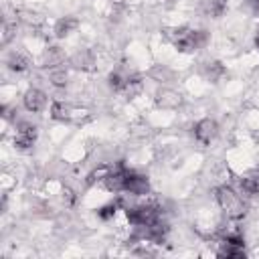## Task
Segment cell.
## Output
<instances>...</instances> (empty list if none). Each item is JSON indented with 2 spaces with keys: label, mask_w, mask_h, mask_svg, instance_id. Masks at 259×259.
I'll return each instance as SVG.
<instances>
[{
  "label": "cell",
  "mask_w": 259,
  "mask_h": 259,
  "mask_svg": "<svg viewBox=\"0 0 259 259\" xmlns=\"http://www.w3.org/2000/svg\"><path fill=\"white\" fill-rule=\"evenodd\" d=\"M166 38L180 51V53H194L198 49H202L208 40L206 30H196V28H188V26H178V28H168L166 30Z\"/></svg>",
  "instance_id": "obj_1"
},
{
  "label": "cell",
  "mask_w": 259,
  "mask_h": 259,
  "mask_svg": "<svg viewBox=\"0 0 259 259\" xmlns=\"http://www.w3.org/2000/svg\"><path fill=\"white\" fill-rule=\"evenodd\" d=\"M214 198H217V204L225 210V214L229 219H241L247 212V204L243 202V198L227 184H223L214 190Z\"/></svg>",
  "instance_id": "obj_2"
},
{
  "label": "cell",
  "mask_w": 259,
  "mask_h": 259,
  "mask_svg": "<svg viewBox=\"0 0 259 259\" xmlns=\"http://www.w3.org/2000/svg\"><path fill=\"white\" fill-rule=\"evenodd\" d=\"M125 217L136 227H148L160 219V208L156 204H136L125 210Z\"/></svg>",
  "instance_id": "obj_3"
},
{
  "label": "cell",
  "mask_w": 259,
  "mask_h": 259,
  "mask_svg": "<svg viewBox=\"0 0 259 259\" xmlns=\"http://www.w3.org/2000/svg\"><path fill=\"white\" fill-rule=\"evenodd\" d=\"M219 257H229V259H241L245 257V243L239 233H227L221 241L219 247Z\"/></svg>",
  "instance_id": "obj_4"
},
{
  "label": "cell",
  "mask_w": 259,
  "mask_h": 259,
  "mask_svg": "<svg viewBox=\"0 0 259 259\" xmlns=\"http://www.w3.org/2000/svg\"><path fill=\"white\" fill-rule=\"evenodd\" d=\"M123 190L130 192V194H136V196H146L150 192V180L144 174H138V172L127 170Z\"/></svg>",
  "instance_id": "obj_5"
},
{
  "label": "cell",
  "mask_w": 259,
  "mask_h": 259,
  "mask_svg": "<svg viewBox=\"0 0 259 259\" xmlns=\"http://www.w3.org/2000/svg\"><path fill=\"white\" fill-rule=\"evenodd\" d=\"M217 134H219V123L210 117H204V119L196 121V125H194V138L204 146L210 144L217 138Z\"/></svg>",
  "instance_id": "obj_6"
},
{
  "label": "cell",
  "mask_w": 259,
  "mask_h": 259,
  "mask_svg": "<svg viewBox=\"0 0 259 259\" xmlns=\"http://www.w3.org/2000/svg\"><path fill=\"white\" fill-rule=\"evenodd\" d=\"M34 140H36V127H34L32 123L22 121V123H18V125H16L14 146H16L18 150H28V148H32Z\"/></svg>",
  "instance_id": "obj_7"
},
{
  "label": "cell",
  "mask_w": 259,
  "mask_h": 259,
  "mask_svg": "<svg viewBox=\"0 0 259 259\" xmlns=\"http://www.w3.org/2000/svg\"><path fill=\"white\" fill-rule=\"evenodd\" d=\"M125 174H127V168H125L123 164H119L117 168L109 170V172L105 174V178H103L105 188L111 190V192H121L123 186H125Z\"/></svg>",
  "instance_id": "obj_8"
},
{
  "label": "cell",
  "mask_w": 259,
  "mask_h": 259,
  "mask_svg": "<svg viewBox=\"0 0 259 259\" xmlns=\"http://www.w3.org/2000/svg\"><path fill=\"white\" fill-rule=\"evenodd\" d=\"M22 103H24V107H26L28 111L36 113V111H40V109L47 105V95H45V91H40V89H36V87H30V89L24 93Z\"/></svg>",
  "instance_id": "obj_9"
},
{
  "label": "cell",
  "mask_w": 259,
  "mask_h": 259,
  "mask_svg": "<svg viewBox=\"0 0 259 259\" xmlns=\"http://www.w3.org/2000/svg\"><path fill=\"white\" fill-rule=\"evenodd\" d=\"M156 103H158V107H162V109H176V107L182 103V97H180V93H176L174 89L162 87V89H158V93H156Z\"/></svg>",
  "instance_id": "obj_10"
},
{
  "label": "cell",
  "mask_w": 259,
  "mask_h": 259,
  "mask_svg": "<svg viewBox=\"0 0 259 259\" xmlns=\"http://www.w3.org/2000/svg\"><path fill=\"white\" fill-rule=\"evenodd\" d=\"M71 65H73V69H79V71H93L95 57L91 51H79L71 57Z\"/></svg>",
  "instance_id": "obj_11"
},
{
  "label": "cell",
  "mask_w": 259,
  "mask_h": 259,
  "mask_svg": "<svg viewBox=\"0 0 259 259\" xmlns=\"http://www.w3.org/2000/svg\"><path fill=\"white\" fill-rule=\"evenodd\" d=\"M77 26H79V20H77L75 16H63V18H59V20L55 22V36L65 38V36H69L71 32H75Z\"/></svg>",
  "instance_id": "obj_12"
},
{
  "label": "cell",
  "mask_w": 259,
  "mask_h": 259,
  "mask_svg": "<svg viewBox=\"0 0 259 259\" xmlns=\"http://www.w3.org/2000/svg\"><path fill=\"white\" fill-rule=\"evenodd\" d=\"M200 71H202V77H204L206 81L217 83V81L225 75V65H223L221 61H206Z\"/></svg>",
  "instance_id": "obj_13"
},
{
  "label": "cell",
  "mask_w": 259,
  "mask_h": 259,
  "mask_svg": "<svg viewBox=\"0 0 259 259\" xmlns=\"http://www.w3.org/2000/svg\"><path fill=\"white\" fill-rule=\"evenodd\" d=\"M65 61V53L61 51V47H47L45 53H42V65L45 67H59L61 63Z\"/></svg>",
  "instance_id": "obj_14"
},
{
  "label": "cell",
  "mask_w": 259,
  "mask_h": 259,
  "mask_svg": "<svg viewBox=\"0 0 259 259\" xmlns=\"http://www.w3.org/2000/svg\"><path fill=\"white\" fill-rule=\"evenodd\" d=\"M51 117L55 121H71L73 119V107L65 101H55L51 105Z\"/></svg>",
  "instance_id": "obj_15"
},
{
  "label": "cell",
  "mask_w": 259,
  "mask_h": 259,
  "mask_svg": "<svg viewBox=\"0 0 259 259\" xmlns=\"http://www.w3.org/2000/svg\"><path fill=\"white\" fill-rule=\"evenodd\" d=\"M142 89H144L142 79H140L138 75H127L125 85H123V89H121V95H123L125 99H132V97L140 95V93H142Z\"/></svg>",
  "instance_id": "obj_16"
},
{
  "label": "cell",
  "mask_w": 259,
  "mask_h": 259,
  "mask_svg": "<svg viewBox=\"0 0 259 259\" xmlns=\"http://www.w3.org/2000/svg\"><path fill=\"white\" fill-rule=\"evenodd\" d=\"M6 65H8V69H10V71L22 73V71H26V69H28L30 61H28V57H26L24 53H18V51H14V53H10V55H8V61H6Z\"/></svg>",
  "instance_id": "obj_17"
},
{
  "label": "cell",
  "mask_w": 259,
  "mask_h": 259,
  "mask_svg": "<svg viewBox=\"0 0 259 259\" xmlns=\"http://www.w3.org/2000/svg\"><path fill=\"white\" fill-rule=\"evenodd\" d=\"M225 10H227V0H202V12L206 16L219 18L225 14Z\"/></svg>",
  "instance_id": "obj_18"
},
{
  "label": "cell",
  "mask_w": 259,
  "mask_h": 259,
  "mask_svg": "<svg viewBox=\"0 0 259 259\" xmlns=\"http://www.w3.org/2000/svg\"><path fill=\"white\" fill-rule=\"evenodd\" d=\"M241 190L245 194H259V172H251L241 178Z\"/></svg>",
  "instance_id": "obj_19"
},
{
  "label": "cell",
  "mask_w": 259,
  "mask_h": 259,
  "mask_svg": "<svg viewBox=\"0 0 259 259\" xmlns=\"http://www.w3.org/2000/svg\"><path fill=\"white\" fill-rule=\"evenodd\" d=\"M125 79H127V75H123L121 71H113V73L107 77V83H109V87H111L113 91H119V93H121V89H123V85H125Z\"/></svg>",
  "instance_id": "obj_20"
},
{
  "label": "cell",
  "mask_w": 259,
  "mask_h": 259,
  "mask_svg": "<svg viewBox=\"0 0 259 259\" xmlns=\"http://www.w3.org/2000/svg\"><path fill=\"white\" fill-rule=\"evenodd\" d=\"M49 79H51V83L55 87H65L67 85V73H65V69H53Z\"/></svg>",
  "instance_id": "obj_21"
},
{
  "label": "cell",
  "mask_w": 259,
  "mask_h": 259,
  "mask_svg": "<svg viewBox=\"0 0 259 259\" xmlns=\"http://www.w3.org/2000/svg\"><path fill=\"white\" fill-rule=\"evenodd\" d=\"M115 210H117V202H109V204H103L99 210H97V217L101 221H109L115 217Z\"/></svg>",
  "instance_id": "obj_22"
},
{
  "label": "cell",
  "mask_w": 259,
  "mask_h": 259,
  "mask_svg": "<svg viewBox=\"0 0 259 259\" xmlns=\"http://www.w3.org/2000/svg\"><path fill=\"white\" fill-rule=\"evenodd\" d=\"M152 77H154L156 81H168V79L172 77V73H170L168 69H164V67H154V69H152Z\"/></svg>",
  "instance_id": "obj_23"
},
{
  "label": "cell",
  "mask_w": 259,
  "mask_h": 259,
  "mask_svg": "<svg viewBox=\"0 0 259 259\" xmlns=\"http://www.w3.org/2000/svg\"><path fill=\"white\" fill-rule=\"evenodd\" d=\"M14 28H16L14 24H8V22L4 24V28H2V30H4V34H2V42H8V40L12 38V34H14L12 30H14Z\"/></svg>",
  "instance_id": "obj_24"
},
{
  "label": "cell",
  "mask_w": 259,
  "mask_h": 259,
  "mask_svg": "<svg viewBox=\"0 0 259 259\" xmlns=\"http://www.w3.org/2000/svg\"><path fill=\"white\" fill-rule=\"evenodd\" d=\"M63 194H65V196H63V200H67V204H73V202H75V194H73L71 190H65Z\"/></svg>",
  "instance_id": "obj_25"
},
{
  "label": "cell",
  "mask_w": 259,
  "mask_h": 259,
  "mask_svg": "<svg viewBox=\"0 0 259 259\" xmlns=\"http://www.w3.org/2000/svg\"><path fill=\"white\" fill-rule=\"evenodd\" d=\"M249 4H251V8L255 10V14H259V0H249Z\"/></svg>",
  "instance_id": "obj_26"
},
{
  "label": "cell",
  "mask_w": 259,
  "mask_h": 259,
  "mask_svg": "<svg viewBox=\"0 0 259 259\" xmlns=\"http://www.w3.org/2000/svg\"><path fill=\"white\" fill-rule=\"evenodd\" d=\"M255 47L259 49V30H257V36H255Z\"/></svg>",
  "instance_id": "obj_27"
},
{
  "label": "cell",
  "mask_w": 259,
  "mask_h": 259,
  "mask_svg": "<svg viewBox=\"0 0 259 259\" xmlns=\"http://www.w3.org/2000/svg\"><path fill=\"white\" fill-rule=\"evenodd\" d=\"M170 2H174V0H170Z\"/></svg>",
  "instance_id": "obj_28"
}]
</instances>
